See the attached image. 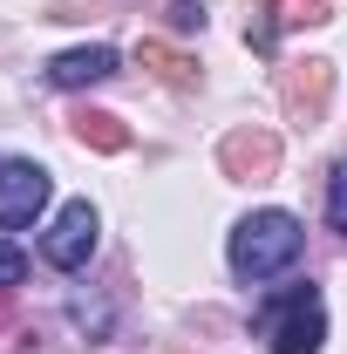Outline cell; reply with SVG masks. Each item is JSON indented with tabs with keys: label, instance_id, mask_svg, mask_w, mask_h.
<instances>
[{
	"label": "cell",
	"instance_id": "4",
	"mask_svg": "<svg viewBox=\"0 0 347 354\" xmlns=\"http://www.w3.org/2000/svg\"><path fill=\"white\" fill-rule=\"evenodd\" d=\"M41 205H48V171L28 157H0V225L21 232L41 218Z\"/></svg>",
	"mask_w": 347,
	"mask_h": 354
},
{
	"label": "cell",
	"instance_id": "10",
	"mask_svg": "<svg viewBox=\"0 0 347 354\" xmlns=\"http://www.w3.org/2000/svg\"><path fill=\"white\" fill-rule=\"evenodd\" d=\"M21 279H28V252H21L14 239H0V293H14Z\"/></svg>",
	"mask_w": 347,
	"mask_h": 354
},
{
	"label": "cell",
	"instance_id": "2",
	"mask_svg": "<svg viewBox=\"0 0 347 354\" xmlns=\"http://www.w3.org/2000/svg\"><path fill=\"white\" fill-rule=\"evenodd\" d=\"M259 327H265V341H272V354H320V341H327L320 293H313V286H293V293L265 300Z\"/></svg>",
	"mask_w": 347,
	"mask_h": 354
},
{
	"label": "cell",
	"instance_id": "7",
	"mask_svg": "<svg viewBox=\"0 0 347 354\" xmlns=\"http://www.w3.org/2000/svg\"><path fill=\"white\" fill-rule=\"evenodd\" d=\"M136 62H143L157 82H171V88H191V82H198V62H191V55H177L171 41H143V48H136Z\"/></svg>",
	"mask_w": 347,
	"mask_h": 354
},
{
	"label": "cell",
	"instance_id": "5",
	"mask_svg": "<svg viewBox=\"0 0 347 354\" xmlns=\"http://www.w3.org/2000/svg\"><path fill=\"white\" fill-rule=\"evenodd\" d=\"M218 164H225V177H272V164H279V136L272 130H232L225 136V150H218Z\"/></svg>",
	"mask_w": 347,
	"mask_h": 354
},
{
	"label": "cell",
	"instance_id": "3",
	"mask_svg": "<svg viewBox=\"0 0 347 354\" xmlns=\"http://www.w3.org/2000/svg\"><path fill=\"white\" fill-rule=\"evenodd\" d=\"M95 232H102V218H95V205H88V198L62 205L55 225H48V239H41V259L55 266V272H82L88 252H95Z\"/></svg>",
	"mask_w": 347,
	"mask_h": 354
},
{
	"label": "cell",
	"instance_id": "9",
	"mask_svg": "<svg viewBox=\"0 0 347 354\" xmlns=\"http://www.w3.org/2000/svg\"><path fill=\"white\" fill-rule=\"evenodd\" d=\"M320 95H327V68H320V62H306V75H293V82H286V109L320 116Z\"/></svg>",
	"mask_w": 347,
	"mask_h": 354
},
{
	"label": "cell",
	"instance_id": "6",
	"mask_svg": "<svg viewBox=\"0 0 347 354\" xmlns=\"http://www.w3.org/2000/svg\"><path fill=\"white\" fill-rule=\"evenodd\" d=\"M109 75H116V48H102V41L68 48V55L48 62V82L55 88H95V82H109Z\"/></svg>",
	"mask_w": 347,
	"mask_h": 354
},
{
	"label": "cell",
	"instance_id": "1",
	"mask_svg": "<svg viewBox=\"0 0 347 354\" xmlns=\"http://www.w3.org/2000/svg\"><path fill=\"white\" fill-rule=\"evenodd\" d=\"M300 218L293 212H252V218H238L232 232V272L245 279V286H259L272 272H286V266L300 259Z\"/></svg>",
	"mask_w": 347,
	"mask_h": 354
},
{
	"label": "cell",
	"instance_id": "12",
	"mask_svg": "<svg viewBox=\"0 0 347 354\" xmlns=\"http://www.w3.org/2000/svg\"><path fill=\"white\" fill-rule=\"evenodd\" d=\"M171 21L184 28V35H191V28H205V7H198V0H177V7H171Z\"/></svg>",
	"mask_w": 347,
	"mask_h": 354
},
{
	"label": "cell",
	"instance_id": "8",
	"mask_svg": "<svg viewBox=\"0 0 347 354\" xmlns=\"http://www.w3.org/2000/svg\"><path fill=\"white\" fill-rule=\"evenodd\" d=\"M75 143L109 150V157H116V150L130 143V130H123V116H109V109H82V116H75Z\"/></svg>",
	"mask_w": 347,
	"mask_h": 354
},
{
	"label": "cell",
	"instance_id": "11",
	"mask_svg": "<svg viewBox=\"0 0 347 354\" xmlns=\"http://www.w3.org/2000/svg\"><path fill=\"white\" fill-rule=\"evenodd\" d=\"M327 225H334V232H347V164L327 177Z\"/></svg>",
	"mask_w": 347,
	"mask_h": 354
}]
</instances>
